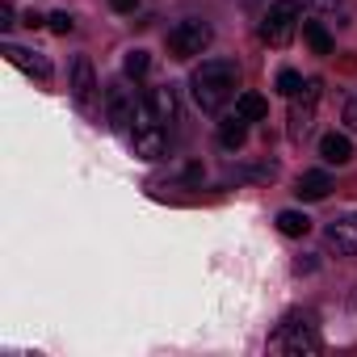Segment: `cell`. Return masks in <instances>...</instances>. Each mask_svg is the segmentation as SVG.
I'll return each instance as SVG.
<instances>
[{
    "label": "cell",
    "instance_id": "cell-18",
    "mask_svg": "<svg viewBox=\"0 0 357 357\" xmlns=\"http://www.w3.org/2000/svg\"><path fill=\"white\" fill-rule=\"evenodd\" d=\"M147 68H151V55H147V51H130V55L122 59V72H126L130 80H139V76H147Z\"/></svg>",
    "mask_w": 357,
    "mask_h": 357
},
{
    "label": "cell",
    "instance_id": "cell-24",
    "mask_svg": "<svg viewBox=\"0 0 357 357\" xmlns=\"http://www.w3.org/2000/svg\"><path fill=\"white\" fill-rule=\"evenodd\" d=\"M307 5H315V9H336L340 0H307Z\"/></svg>",
    "mask_w": 357,
    "mask_h": 357
},
{
    "label": "cell",
    "instance_id": "cell-9",
    "mask_svg": "<svg viewBox=\"0 0 357 357\" xmlns=\"http://www.w3.org/2000/svg\"><path fill=\"white\" fill-rule=\"evenodd\" d=\"M143 105L151 109V118L160 122V126H168L172 130V122L181 118V105H176V89L172 84H160V89H151L147 97H143Z\"/></svg>",
    "mask_w": 357,
    "mask_h": 357
},
{
    "label": "cell",
    "instance_id": "cell-12",
    "mask_svg": "<svg viewBox=\"0 0 357 357\" xmlns=\"http://www.w3.org/2000/svg\"><path fill=\"white\" fill-rule=\"evenodd\" d=\"M303 202H324L328 194H332V176L324 172V168H311V172H303L298 176V190H294Z\"/></svg>",
    "mask_w": 357,
    "mask_h": 357
},
{
    "label": "cell",
    "instance_id": "cell-14",
    "mask_svg": "<svg viewBox=\"0 0 357 357\" xmlns=\"http://www.w3.org/2000/svg\"><path fill=\"white\" fill-rule=\"evenodd\" d=\"M303 38H307V47H311L315 55H332V34H328V26H324V22L303 17Z\"/></svg>",
    "mask_w": 357,
    "mask_h": 357
},
{
    "label": "cell",
    "instance_id": "cell-15",
    "mask_svg": "<svg viewBox=\"0 0 357 357\" xmlns=\"http://www.w3.org/2000/svg\"><path fill=\"white\" fill-rule=\"evenodd\" d=\"M269 114V101L261 97V93H240L236 97V118H244V122H261Z\"/></svg>",
    "mask_w": 357,
    "mask_h": 357
},
{
    "label": "cell",
    "instance_id": "cell-17",
    "mask_svg": "<svg viewBox=\"0 0 357 357\" xmlns=\"http://www.w3.org/2000/svg\"><path fill=\"white\" fill-rule=\"evenodd\" d=\"M278 231H282V236H307V231H311V219H307L303 211H282V215H278Z\"/></svg>",
    "mask_w": 357,
    "mask_h": 357
},
{
    "label": "cell",
    "instance_id": "cell-11",
    "mask_svg": "<svg viewBox=\"0 0 357 357\" xmlns=\"http://www.w3.org/2000/svg\"><path fill=\"white\" fill-rule=\"evenodd\" d=\"M72 97H76L80 109H89L93 97H97V72H93V63H89L84 55L72 63Z\"/></svg>",
    "mask_w": 357,
    "mask_h": 357
},
{
    "label": "cell",
    "instance_id": "cell-20",
    "mask_svg": "<svg viewBox=\"0 0 357 357\" xmlns=\"http://www.w3.org/2000/svg\"><path fill=\"white\" fill-rule=\"evenodd\" d=\"M340 122H344V126H349V130L357 135V89H353V93L344 97V109H340Z\"/></svg>",
    "mask_w": 357,
    "mask_h": 357
},
{
    "label": "cell",
    "instance_id": "cell-19",
    "mask_svg": "<svg viewBox=\"0 0 357 357\" xmlns=\"http://www.w3.org/2000/svg\"><path fill=\"white\" fill-rule=\"evenodd\" d=\"M298 89H303V76H298V72H290V68L278 72V93H282V97H294Z\"/></svg>",
    "mask_w": 357,
    "mask_h": 357
},
{
    "label": "cell",
    "instance_id": "cell-6",
    "mask_svg": "<svg viewBox=\"0 0 357 357\" xmlns=\"http://www.w3.org/2000/svg\"><path fill=\"white\" fill-rule=\"evenodd\" d=\"M130 147L139 160H160L164 147H168V126H160L151 118L147 105H139V118H135V135H130Z\"/></svg>",
    "mask_w": 357,
    "mask_h": 357
},
{
    "label": "cell",
    "instance_id": "cell-7",
    "mask_svg": "<svg viewBox=\"0 0 357 357\" xmlns=\"http://www.w3.org/2000/svg\"><path fill=\"white\" fill-rule=\"evenodd\" d=\"M139 105H143V101H135V93H130L126 84H114V89L105 93V118H109V126H114V130H130L135 118H139Z\"/></svg>",
    "mask_w": 357,
    "mask_h": 357
},
{
    "label": "cell",
    "instance_id": "cell-4",
    "mask_svg": "<svg viewBox=\"0 0 357 357\" xmlns=\"http://www.w3.org/2000/svg\"><path fill=\"white\" fill-rule=\"evenodd\" d=\"M211 43H215V30H211V22H198V17L176 22V26L168 30V51H172V59H194V55H202Z\"/></svg>",
    "mask_w": 357,
    "mask_h": 357
},
{
    "label": "cell",
    "instance_id": "cell-5",
    "mask_svg": "<svg viewBox=\"0 0 357 357\" xmlns=\"http://www.w3.org/2000/svg\"><path fill=\"white\" fill-rule=\"evenodd\" d=\"M319 93H324L319 80H303V89L290 97V139H294V143H303V139L311 135L315 109H319Z\"/></svg>",
    "mask_w": 357,
    "mask_h": 357
},
{
    "label": "cell",
    "instance_id": "cell-10",
    "mask_svg": "<svg viewBox=\"0 0 357 357\" xmlns=\"http://www.w3.org/2000/svg\"><path fill=\"white\" fill-rule=\"evenodd\" d=\"M5 59L13 63V68H22L26 76H34V80H51V63L43 59V55H34V51H26V47H17V43H5Z\"/></svg>",
    "mask_w": 357,
    "mask_h": 357
},
{
    "label": "cell",
    "instance_id": "cell-3",
    "mask_svg": "<svg viewBox=\"0 0 357 357\" xmlns=\"http://www.w3.org/2000/svg\"><path fill=\"white\" fill-rule=\"evenodd\" d=\"M294 30H298V0H273L261 17V38L282 51V47H290Z\"/></svg>",
    "mask_w": 357,
    "mask_h": 357
},
{
    "label": "cell",
    "instance_id": "cell-13",
    "mask_svg": "<svg viewBox=\"0 0 357 357\" xmlns=\"http://www.w3.org/2000/svg\"><path fill=\"white\" fill-rule=\"evenodd\" d=\"M319 155L328 160V164H349L353 160V143H349V135H340V130H332V135H324L319 139Z\"/></svg>",
    "mask_w": 357,
    "mask_h": 357
},
{
    "label": "cell",
    "instance_id": "cell-1",
    "mask_svg": "<svg viewBox=\"0 0 357 357\" xmlns=\"http://www.w3.org/2000/svg\"><path fill=\"white\" fill-rule=\"evenodd\" d=\"M190 89H194L198 109L219 114L231 97H240L236 93L240 89V63H231V59H202L194 68V76H190Z\"/></svg>",
    "mask_w": 357,
    "mask_h": 357
},
{
    "label": "cell",
    "instance_id": "cell-16",
    "mask_svg": "<svg viewBox=\"0 0 357 357\" xmlns=\"http://www.w3.org/2000/svg\"><path fill=\"white\" fill-rule=\"evenodd\" d=\"M244 139H248V122L231 114V118L219 126V143H223L227 151H240V147H244Z\"/></svg>",
    "mask_w": 357,
    "mask_h": 357
},
{
    "label": "cell",
    "instance_id": "cell-22",
    "mask_svg": "<svg viewBox=\"0 0 357 357\" xmlns=\"http://www.w3.org/2000/svg\"><path fill=\"white\" fill-rule=\"evenodd\" d=\"M13 26V5L9 0H0V30H9Z\"/></svg>",
    "mask_w": 357,
    "mask_h": 357
},
{
    "label": "cell",
    "instance_id": "cell-21",
    "mask_svg": "<svg viewBox=\"0 0 357 357\" xmlns=\"http://www.w3.org/2000/svg\"><path fill=\"white\" fill-rule=\"evenodd\" d=\"M47 26H51L55 34H72V30H76V22H72V13H63V9H59V13H51V17H47Z\"/></svg>",
    "mask_w": 357,
    "mask_h": 357
},
{
    "label": "cell",
    "instance_id": "cell-2",
    "mask_svg": "<svg viewBox=\"0 0 357 357\" xmlns=\"http://www.w3.org/2000/svg\"><path fill=\"white\" fill-rule=\"evenodd\" d=\"M324 344H319V332L307 315H286L273 332H269V353H286V357H315Z\"/></svg>",
    "mask_w": 357,
    "mask_h": 357
},
{
    "label": "cell",
    "instance_id": "cell-8",
    "mask_svg": "<svg viewBox=\"0 0 357 357\" xmlns=\"http://www.w3.org/2000/svg\"><path fill=\"white\" fill-rule=\"evenodd\" d=\"M324 244L336 257H357V215H340L324 227Z\"/></svg>",
    "mask_w": 357,
    "mask_h": 357
},
{
    "label": "cell",
    "instance_id": "cell-23",
    "mask_svg": "<svg viewBox=\"0 0 357 357\" xmlns=\"http://www.w3.org/2000/svg\"><path fill=\"white\" fill-rule=\"evenodd\" d=\"M109 9H114V13H135L139 0H109Z\"/></svg>",
    "mask_w": 357,
    "mask_h": 357
}]
</instances>
